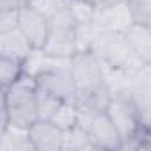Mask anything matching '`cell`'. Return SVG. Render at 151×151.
I'll return each mask as SVG.
<instances>
[{"instance_id": "obj_9", "label": "cell", "mask_w": 151, "mask_h": 151, "mask_svg": "<svg viewBox=\"0 0 151 151\" xmlns=\"http://www.w3.org/2000/svg\"><path fill=\"white\" fill-rule=\"evenodd\" d=\"M32 43L27 39V36L22 32V29H14L11 32L0 34V55L2 57H11L16 60L25 62L32 53H34Z\"/></svg>"}, {"instance_id": "obj_17", "label": "cell", "mask_w": 151, "mask_h": 151, "mask_svg": "<svg viewBox=\"0 0 151 151\" xmlns=\"http://www.w3.org/2000/svg\"><path fill=\"white\" fill-rule=\"evenodd\" d=\"M130 2L133 7L135 22H140L151 29V0H130Z\"/></svg>"}, {"instance_id": "obj_16", "label": "cell", "mask_w": 151, "mask_h": 151, "mask_svg": "<svg viewBox=\"0 0 151 151\" xmlns=\"http://www.w3.org/2000/svg\"><path fill=\"white\" fill-rule=\"evenodd\" d=\"M20 27V9H2L0 11V34L11 32Z\"/></svg>"}, {"instance_id": "obj_19", "label": "cell", "mask_w": 151, "mask_h": 151, "mask_svg": "<svg viewBox=\"0 0 151 151\" xmlns=\"http://www.w3.org/2000/svg\"><path fill=\"white\" fill-rule=\"evenodd\" d=\"M27 2L25 0H0V11L2 9H20Z\"/></svg>"}, {"instance_id": "obj_20", "label": "cell", "mask_w": 151, "mask_h": 151, "mask_svg": "<svg viewBox=\"0 0 151 151\" xmlns=\"http://www.w3.org/2000/svg\"><path fill=\"white\" fill-rule=\"evenodd\" d=\"M144 132H146V137H147V139H151V117L144 123Z\"/></svg>"}, {"instance_id": "obj_13", "label": "cell", "mask_w": 151, "mask_h": 151, "mask_svg": "<svg viewBox=\"0 0 151 151\" xmlns=\"http://www.w3.org/2000/svg\"><path fill=\"white\" fill-rule=\"evenodd\" d=\"M25 77V62L0 55V84L9 87Z\"/></svg>"}, {"instance_id": "obj_21", "label": "cell", "mask_w": 151, "mask_h": 151, "mask_svg": "<svg viewBox=\"0 0 151 151\" xmlns=\"http://www.w3.org/2000/svg\"><path fill=\"white\" fill-rule=\"evenodd\" d=\"M25 2H27V4H34V2H36V0H25Z\"/></svg>"}, {"instance_id": "obj_5", "label": "cell", "mask_w": 151, "mask_h": 151, "mask_svg": "<svg viewBox=\"0 0 151 151\" xmlns=\"http://www.w3.org/2000/svg\"><path fill=\"white\" fill-rule=\"evenodd\" d=\"M20 29L36 50H43L50 34V18L32 4H25L20 7Z\"/></svg>"}, {"instance_id": "obj_7", "label": "cell", "mask_w": 151, "mask_h": 151, "mask_svg": "<svg viewBox=\"0 0 151 151\" xmlns=\"http://www.w3.org/2000/svg\"><path fill=\"white\" fill-rule=\"evenodd\" d=\"M30 140L36 151H62L64 130L52 119H37L29 128Z\"/></svg>"}, {"instance_id": "obj_12", "label": "cell", "mask_w": 151, "mask_h": 151, "mask_svg": "<svg viewBox=\"0 0 151 151\" xmlns=\"http://www.w3.org/2000/svg\"><path fill=\"white\" fill-rule=\"evenodd\" d=\"M62 149H71V151H87V149H96L89 132L80 126L75 124L68 130H64V147Z\"/></svg>"}, {"instance_id": "obj_4", "label": "cell", "mask_w": 151, "mask_h": 151, "mask_svg": "<svg viewBox=\"0 0 151 151\" xmlns=\"http://www.w3.org/2000/svg\"><path fill=\"white\" fill-rule=\"evenodd\" d=\"M107 114L117 126V130L123 137V142L126 139H130L132 135H135L144 126L130 93H114L112 100L107 107Z\"/></svg>"}, {"instance_id": "obj_11", "label": "cell", "mask_w": 151, "mask_h": 151, "mask_svg": "<svg viewBox=\"0 0 151 151\" xmlns=\"http://www.w3.org/2000/svg\"><path fill=\"white\" fill-rule=\"evenodd\" d=\"M0 151H36L29 128L9 124L6 130H0Z\"/></svg>"}, {"instance_id": "obj_2", "label": "cell", "mask_w": 151, "mask_h": 151, "mask_svg": "<svg viewBox=\"0 0 151 151\" xmlns=\"http://www.w3.org/2000/svg\"><path fill=\"white\" fill-rule=\"evenodd\" d=\"M89 50L101 60L107 69H139L144 64L135 57L126 34L121 30H98Z\"/></svg>"}, {"instance_id": "obj_6", "label": "cell", "mask_w": 151, "mask_h": 151, "mask_svg": "<svg viewBox=\"0 0 151 151\" xmlns=\"http://www.w3.org/2000/svg\"><path fill=\"white\" fill-rule=\"evenodd\" d=\"M87 132H89L96 149H109V151L123 149V137L107 112L96 114L91 119Z\"/></svg>"}, {"instance_id": "obj_15", "label": "cell", "mask_w": 151, "mask_h": 151, "mask_svg": "<svg viewBox=\"0 0 151 151\" xmlns=\"http://www.w3.org/2000/svg\"><path fill=\"white\" fill-rule=\"evenodd\" d=\"M62 100L46 94L43 91L37 89V112H39V119H52L53 114L57 112V109L60 107Z\"/></svg>"}, {"instance_id": "obj_10", "label": "cell", "mask_w": 151, "mask_h": 151, "mask_svg": "<svg viewBox=\"0 0 151 151\" xmlns=\"http://www.w3.org/2000/svg\"><path fill=\"white\" fill-rule=\"evenodd\" d=\"M124 34L135 57L144 66L151 64V29L140 22H135L124 30Z\"/></svg>"}, {"instance_id": "obj_3", "label": "cell", "mask_w": 151, "mask_h": 151, "mask_svg": "<svg viewBox=\"0 0 151 151\" xmlns=\"http://www.w3.org/2000/svg\"><path fill=\"white\" fill-rule=\"evenodd\" d=\"M69 71L77 93L93 91L107 84V68L89 48L78 50L69 57Z\"/></svg>"}, {"instance_id": "obj_18", "label": "cell", "mask_w": 151, "mask_h": 151, "mask_svg": "<svg viewBox=\"0 0 151 151\" xmlns=\"http://www.w3.org/2000/svg\"><path fill=\"white\" fill-rule=\"evenodd\" d=\"M86 2L94 11H100V9H107V7H114L117 4H123V2H126V0H86Z\"/></svg>"}, {"instance_id": "obj_8", "label": "cell", "mask_w": 151, "mask_h": 151, "mask_svg": "<svg viewBox=\"0 0 151 151\" xmlns=\"http://www.w3.org/2000/svg\"><path fill=\"white\" fill-rule=\"evenodd\" d=\"M93 23L98 27V30H121V32H124L132 23H135L132 2L126 0V2L117 4L114 7L94 11Z\"/></svg>"}, {"instance_id": "obj_1", "label": "cell", "mask_w": 151, "mask_h": 151, "mask_svg": "<svg viewBox=\"0 0 151 151\" xmlns=\"http://www.w3.org/2000/svg\"><path fill=\"white\" fill-rule=\"evenodd\" d=\"M2 107L7 110L11 124L30 128L37 119V87L34 77H25L9 87H2Z\"/></svg>"}, {"instance_id": "obj_14", "label": "cell", "mask_w": 151, "mask_h": 151, "mask_svg": "<svg viewBox=\"0 0 151 151\" xmlns=\"http://www.w3.org/2000/svg\"><path fill=\"white\" fill-rule=\"evenodd\" d=\"M52 121L55 124H59L62 130H68L75 124H78V107L75 101H62L60 107L57 109V112L53 114Z\"/></svg>"}]
</instances>
